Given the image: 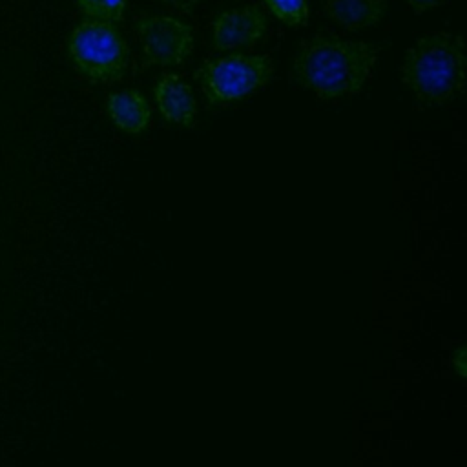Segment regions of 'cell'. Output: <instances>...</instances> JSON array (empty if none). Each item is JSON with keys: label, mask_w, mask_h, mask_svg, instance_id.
Instances as JSON below:
<instances>
[{"label": "cell", "mask_w": 467, "mask_h": 467, "mask_svg": "<svg viewBox=\"0 0 467 467\" xmlns=\"http://www.w3.org/2000/svg\"><path fill=\"white\" fill-rule=\"evenodd\" d=\"M106 111L111 122L131 135L142 133L151 122V108L137 89H122L109 93Z\"/></svg>", "instance_id": "obj_8"}, {"label": "cell", "mask_w": 467, "mask_h": 467, "mask_svg": "<svg viewBox=\"0 0 467 467\" xmlns=\"http://www.w3.org/2000/svg\"><path fill=\"white\" fill-rule=\"evenodd\" d=\"M378 46L317 33L303 40L290 69V82L323 100H339L363 91L376 64Z\"/></svg>", "instance_id": "obj_1"}, {"label": "cell", "mask_w": 467, "mask_h": 467, "mask_svg": "<svg viewBox=\"0 0 467 467\" xmlns=\"http://www.w3.org/2000/svg\"><path fill=\"white\" fill-rule=\"evenodd\" d=\"M77 7L91 20L119 22L122 20L126 0H75Z\"/></svg>", "instance_id": "obj_10"}, {"label": "cell", "mask_w": 467, "mask_h": 467, "mask_svg": "<svg viewBox=\"0 0 467 467\" xmlns=\"http://www.w3.org/2000/svg\"><path fill=\"white\" fill-rule=\"evenodd\" d=\"M265 4L286 26H303L308 22L306 0H265Z\"/></svg>", "instance_id": "obj_11"}, {"label": "cell", "mask_w": 467, "mask_h": 467, "mask_svg": "<svg viewBox=\"0 0 467 467\" xmlns=\"http://www.w3.org/2000/svg\"><path fill=\"white\" fill-rule=\"evenodd\" d=\"M153 97L164 120L192 128L197 119L195 95L186 80L175 73H164L155 84Z\"/></svg>", "instance_id": "obj_7"}, {"label": "cell", "mask_w": 467, "mask_h": 467, "mask_svg": "<svg viewBox=\"0 0 467 467\" xmlns=\"http://www.w3.org/2000/svg\"><path fill=\"white\" fill-rule=\"evenodd\" d=\"M135 31L146 66H179L192 53V27L175 16L142 15L135 20Z\"/></svg>", "instance_id": "obj_5"}, {"label": "cell", "mask_w": 467, "mask_h": 467, "mask_svg": "<svg viewBox=\"0 0 467 467\" xmlns=\"http://www.w3.org/2000/svg\"><path fill=\"white\" fill-rule=\"evenodd\" d=\"M157 2H162L166 5H171L175 9H192L195 4H199L201 0H157Z\"/></svg>", "instance_id": "obj_13"}, {"label": "cell", "mask_w": 467, "mask_h": 467, "mask_svg": "<svg viewBox=\"0 0 467 467\" xmlns=\"http://www.w3.org/2000/svg\"><path fill=\"white\" fill-rule=\"evenodd\" d=\"M400 73L421 108L454 102L465 88L463 38L445 31L420 36L405 51Z\"/></svg>", "instance_id": "obj_2"}, {"label": "cell", "mask_w": 467, "mask_h": 467, "mask_svg": "<svg viewBox=\"0 0 467 467\" xmlns=\"http://www.w3.org/2000/svg\"><path fill=\"white\" fill-rule=\"evenodd\" d=\"M195 77L210 104L228 106L263 89L274 77V66L268 55L232 53L210 60Z\"/></svg>", "instance_id": "obj_4"}, {"label": "cell", "mask_w": 467, "mask_h": 467, "mask_svg": "<svg viewBox=\"0 0 467 467\" xmlns=\"http://www.w3.org/2000/svg\"><path fill=\"white\" fill-rule=\"evenodd\" d=\"M416 13H423L447 4V0H405Z\"/></svg>", "instance_id": "obj_12"}, {"label": "cell", "mask_w": 467, "mask_h": 467, "mask_svg": "<svg viewBox=\"0 0 467 467\" xmlns=\"http://www.w3.org/2000/svg\"><path fill=\"white\" fill-rule=\"evenodd\" d=\"M323 11L334 24L358 31L381 22L387 13V0H327Z\"/></svg>", "instance_id": "obj_9"}, {"label": "cell", "mask_w": 467, "mask_h": 467, "mask_svg": "<svg viewBox=\"0 0 467 467\" xmlns=\"http://www.w3.org/2000/svg\"><path fill=\"white\" fill-rule=\"evenodd\" d=\"M268 29V16L257 4L228 9L213 20L212 47L215 51H234L254 47Z\"/></svg>", "instance_id": "obj_6"}, {"label": "cell", "mask_w": 467, "mask_h": 467, "mask_svg": "<svg viewBox=\"0 0 467 467\" xmlns=\"http://www.w3.org/2000/svg\"><path fill=\"white\" fill-rule=\"evenodd\" d=\"M75 69L91 82H117L128 71L130 49L120 31L104 20H84L67 36Z\"/></svg>", "instance_id": "obj_3"}, {"label": "cell", "mask_w": 467, "mask_h": 467, "mask_svg": "<svg viewBox=\"0 0 467 467\" xmlns=\"http://www.w3.org/2000/svg\"><path fill=\"white\" fill-rule=\"evenodd\" d=\"M463 354H465V350H463V347H460V348H456V352H454V356H452V363H454V368H456V372L463 378L465 376V370H463Z\"/></svg>", "instance_id": "obj_14"}]
</instances>
